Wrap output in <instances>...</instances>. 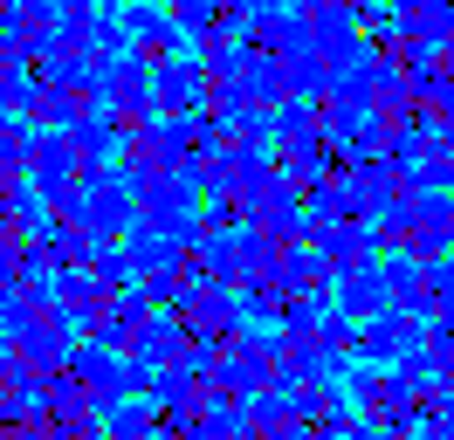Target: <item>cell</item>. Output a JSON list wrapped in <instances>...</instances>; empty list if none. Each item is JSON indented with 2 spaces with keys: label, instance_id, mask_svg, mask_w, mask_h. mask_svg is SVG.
I'll return each instance as SVG.
<instances>
[{
  "label": "cell",
  "instance_id": "1",
  "mask_svg": "<svg viewBox=\"0 0 454 440\" xmlns=\"http://www.w3.org/2000/svg\"><path fill=\"white\" fill-rule=\"evenodd\" d=\"M69 220H83L97 241H124V234L138 227V172H131L124 159L83 165V186H76Z\"/></svg>",
  "mask_w": 454,
  "mask_h": 440
},
{
  "label": "cell",
  "instance_id": "2",
  "mask_svg": "<svg viewBox=\"0 0 454 440\" xmlns=\"http://www.w3.org/2000/svg\"><path fill=\"white\" fill-rule=\"evenodd\" d=\"M7 344H14V358H21V365H35V372H56V365H69V351H76V324L56 310V296H42V302L28 310V324L14 330Z\"/></svg>",
  "mask_w": 454,
  "mask_h": 440
},
{
  "label": "cell",
  "instance_id": "3",
  "mask_svg": "<svg viewBox=\"0 0 454 440\" xmlns=\"http://www.w3.org/2000/svg\"><path fill=\"white\" fill-rule=\"evenodd\" d=\"M207 186H200V165H166V172H145L138 179V220L152 227H172L179 214H193Z\"/></svg>",
  "mask_w": 454,
  "mask_h": 440
},
{
  "label": "cell",
  "instance_id": "4",
  "mask_svg": "<svg viewBox=\"0 0 454 440\" xmlns=\"http://www.w3.org/2000/svg\"><path fill=\"white\" fill-rule=\"evenodd\" d=\"M200 104H207V62L193 49L152 62V110L159 117H193Z\"/></svg>",
  "mask_w": 454,
  "mask_h": 440
},
{
  "label": "cell",
  "instance_id": "5",
  "mask_svg": "<svg viewBox=\"0 0 454 440\" xmlns=\"http://www.w3.org/2000/svg\"><path fill=\"white\" fill-rule=\"evenodd\" d=\"M117 14H124V28H131V49H138L145 62H166V55H186V49H193V35L172 21L166 0H124Z\"/></svg>",
  "mask_w": 454,
  "mask_h": 440
},
{
  "label": "cell",
  "instance_id": "6",
  "mask_svg": "<svg viewBox=\"0 0 454 440\" xmlns=\"http://www.w3.org/2000/svg\"><path fill=\"white\" fill-rule=\"evenodd\" d=\"M69 365H76V379L90 385V399H97V412H111L117 399H131V358L111 351V344H97V337H76V351H69Z\"/></svg>",
  "mask_w": 454,
  "mask_h": 440
},
{
  "label": "cell",
  "instance_id": "7",
  "mask_svg": "<svg viewBox=\"0 0 454 440\" xmlns=\"http://www.w3.org/2000/svg\"><path fill=\"white\" fill-rule=\"evenodd\" d=\"M427 344V317H413V310H379L365 324V344H358V358H372V365H406V358Z\"/></svg>",
  "mask_w": 454,
  "mask_h": 440
},
{
  "label": "cell",
  "instance_id": "8",
  "mask_svg": "<svg viewBox=\"0 0 454 440\" xmlns=\"http://www.w3.org/2000/svg\"><path fill=\"white\" fill-rule=\"evenodd\" d=\"M413 192V172L406 165H393V159H358L351 165V214H386V207H399Z\"/></svg>",
  "mask_w": 454,
  "mask_h": 440
},
{
  "label": "cell",
  "instance_id": "9",
  "mask_svg": "<svg viewBox=\"0 0 454 440\" xmlns=\"http://www.w3.org/2000/svg\"><path fill=\"white\" fill-rule=\"evenodd\" d=\"M179 317H186V330H193V337H214V344H221L227 330L248 324V302H241V289H227V282H200L193 302H186Z\"/></svg>",
  "mask_w": 454,
  "mask_h": 440
},
{
  "label": "cell",
  "instance_id": "10",
  "mask_svg": "<svg viewBox=\"0 0 454 440\" xmlns=\"http://www.w3.org/2000/svg\"><path fill=\"white\" fill-rule=\"evenodd\" d=\"M331 302H338L344 317H358V324H372L379 310H393V282H386V262H358V269H344L338 282H331Z\"/></svg>",
  "mask_w": 454,
  "mask_h": 440
},
{
  "label": "cell",
  "instance_id": "11",
  "mask_svg": "<svg viewBox=\"0 0 454 440\" xmlns=\"http://www.w3.org/2000/svg\"><path fill=\"white\" fill-rule=\"evenodd\" d=\"M104 62V55H97ZM104 104L111 110H145V117H159L152 110V62H145L138 49L117 55V62H104Z\"/></svg>",
  "mask_w": 454,
  "mask_h": 440
},
{
  "label": "cell",
  "instance_id": "12",
  "mask_svg": "<svg viewBox=\"0 0 454 440\" xmlns=\"http://www.w3.org/2000/svg\"><path fill=\"white\" fill-rule=\"evenodd\" d=\"M117 159L131 165V172H166V165H186V152H179V138H172V117H152V124H138V131L117 145Z\"/></svg>",
  "mask_w": 454,
  "mask_h": 440
},
{
  "label": "cell",
  "instance_id": "13",
  "mask_svg": "<svg viewBox=\"0 0 454 440\" xmlns=\"http://www.w3.org/2000/svg\"><path fill=\"white\" fill-rule=\"evenodd\" d=\"M317 248L331 255V269H358V262H379V234H372V220L365 214H344V220H331L324 234H317Z\"/></svg>",
  "mask_w": 454,
  "mask_h": 440
},
{
  "label": "cell",
  "instance_id": "14",
  "mask_svg": "<svg viewBox=\"0 0 454 440\" xmlns=\"http://www.w3.org/2000/svg\"><path fill=\"white\" fill-rule=\"evenodd\" d=\"M124 255H131V275L138 282H152V275H166L179 255H186V241L179 234H166V227H152V220H138L131 234H124Z\"/></svg>",
  "mask_w": 454,
  "mask_h": 440
},
{
  "label": "cell",
  "instance_id": "15",
  "mask_svg": "<svg viewBox=\"0 0 454 440\" xmlns=\"http://www.w3.org/2000/svg\"><path fill=\"white\" fill-rule=\"evenodd\" d=\"M393 28L413 35V42H427V49H448L454 42V0H399Z\"/></svg>",
  "mask_w": 454,
  "mask_h": 440
},
{
  "label": "cell",
  "instance_id": "16",
  "mask_svg": "<svg viewBox=\"0 0 454 440\" xmlns=\"http://www.w3.org/2000/svg\"><path fill=\"white\" fill-rule=\"evenodd\" d=\"M248 42H255V49H269V55L317 49V42H310V21H303L296 7H269V14H255V21H248Z\"/></svg>",
  "mask_w": 454,
  "mask_h": 440
},
{
  "label": "cell",
  "instance_id": "17",
  "mask_svg": "<svg viewBox=\"0 0 454 440\" xmlns=\"http://www.w3.org/2000/svg\"><path fill=\"white\" fill-rule=\"evenodd\" d=\"M241 97H248V104H262V110L289 104L283 55H269V49H255V42H248V62H241Z\"/></svg>",
  "mask_w": 454,
  "mask_h": 440
},
{
  "label": "cell",
  "instance_id": "18",
  "mask_svg": "<svg viewBox=\"0 0 454 440\" xmlns=\"http://www.w3.org/2000/svg\"><path fill=\"white\" fill-rule=\"evenodd\" d=\"M90 104H97L90 90H62V82H42V90H35L28 124H35V131H69V124H76Z\"/></svg>",
  "mask_w": 454,
  "mask_h": 440
},
{
  "label": "cell",
  "instance_id": "19",
  "mask_svg": "<svg viewBox=\"0 0 454 440\" xmlns=\"http://www.w3.org/2000/svg\"><path fill=\"white\" fill-rule=\"evenodd\" d=\"M200 262H207V282H227V289H241V282H248V248H241V227H221V234H207V241H200Z\"/></svg>",
  "mask_w": 454,
  "mask_h": 440
},
{
  "label": "cell",
  "instance_id": "20",
  "mask_svg": "<svg viewBox=\"0 0 454 440\" xmlns=\"http://www.w3.org/2000/svg\"><path fill=\"white\" fill-rule=\"evenodd\" d=\"M69 145L83 152V165H104V159H117V145H124V138H117L111 110H104V104H90L83 117L69 124Z\"/></svg>",
  "mask_w": 454,
  "mask_h": 440
},
{
  "label": "cell",
  "instance_id": "21",
  "mask_svg": "<svg viewBox=\"0 0 454 440\" xmlns=\"http://www.w3.org/2000/svg\"><path fill=\"white\" fill-rule=\"evenodd\" d=\"M283 82H289V97H331V62L317 49H296V55H283Z\"/></svg>",
  "mask_w": 454,
  "mask_h": 440
},
{
  "label": "cell",
  "instance_id": "22",
  "mask_svg": "<svg viewBox=\"0 0 454 440\" xmlns=\"http://www.w3.org/2000/svg\"><path fill=\"white\" fill-rule=\"evenodd\" d=\"M104 434L111 440H145V434H159V399H117L111 412H104Z\"/></svg>",
  "mask_w": 454,
  "mask_h": 440
},
{
  "label": "cell",
  "instance_id": "23",
  "mask_svg": "<svg viewBox=\"0 0 454 440\" xmlns=\"http://www.w3.org/2000/svg\"><path fill=\"white\" fill-rule=\"evenodd\" d=\"M42 406L49 412H97V399L76 379V365H56V372H42Z\"/></svg>",
  "mask_w": 454,
  "mask_h": 440
},
{
  "label": "cell",
  "instance_id": "24",
  "mask_svg": "<svg viewBox=\"0 0 454 440\" xmlns=\"http://www.w3.org/2000/svg\"><path fill=\"white\" fill-rule=\"evenodd\" d=\"M413 186H448V192H454V131H448V124H434L427 159L413 165Z\"/></svg>",
  "mask_w": 454,
  "mask_h": 440
},
{
  "label": "cell",
  "instance_id": "25",
  "mask_svg": "<svg viewBox=\"0 0 454 440\" xmlns=\"http://www.w3.org/2000/svg\"><path fill=\"white\" fill-rule=\"evenodd\" d=\"M35 69L28 62H0V117H28L35 110Z\"/></svg>",
  "mask_w": 454,
  "mask_h": 440
},
{
  "label": "cell",
  "instance_id": "26",
  "mask_svg": "<svg viewBox=\"0 0 454 440\" xmlns=\"http://www.w3.org/2000/svg\"><path fill=\"white\" fill-rule=\"evenodd\" d=\"M166 7H172V21L186 28V35H207V28L221 21V7H227V0H166Z\"/></svg>",
  "mask_w": 454,
  "mask_h": 440
},
{
  "label": "cell",
  "instance_id": "27",
  "mask_svg": "<svg viewBox=\"0 0 454 440\" xmlns=\"http://www.w3.org/2000/svg\"><path fill=\"white\" fill-rule=\"evenodd\" d=\"M406 440H448V434H441V427H434V420H427L420 434H406Z\"/></svg>",
  "mask_w": 454,
  "mask_h": 440
},
{
  "label": "cell",
  "instance_id": "28",
  "mask_svg": "<svg viewBox=\"0 0 454 440\" xmlns=\"http://www.w3.org/2000/svg\"><path fill=\"white\" fill-rule=\"evenodd\" d=\"M90 7H111V14H117V7H124V0H90Z\"/></svg>",
  "mask_w": 454,
  "mask_h": 440
},
{
  "label": "cell",
  "instance_id": "29",
  "mask_svg": "<svg viewBox=\"0 0 454 440\" xmlns=\"http://www.w3.org/2000/svg\"><path fill=\"white\" fill-rule=\"evenodd\" d=\"M365 7H399V0H365Z\"/></svg>",
  "mask_w": 454,
  "mask_h": 440
},
{
  "label": "cell",
  "instance_id": "30",
  "mask_svg": "<svg viewBox=\"0 0 454 440\" xmlns=\"http://www.w3.org/2000/svg\"><path fill=\"white\" fill-rule=\"evenodd\" d=\"M448 49H454V42H448Z\"/></svg>",
  "mask_w": 454,
  "mask_h": 440
}]
</instances>
